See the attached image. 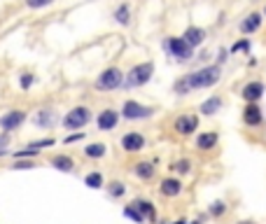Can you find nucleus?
<instances>
[{"label":"nucleus","instance_id":"4c0bfd02","mask_svg":"<svg viewBox=\"0 0 266 224\" xmlns=\"http://www.w3.org/2000/svg\"><path fill=\"white\" fill-rule=\"evenodd\" d=\"M189 219H185V217H180V219H175V222H166V224H187Z\"/></svg>","mask_w":266,"mask_h":224},{"label":"nucleus","instance_id":"72a5a7b5","mask_svg":"<svg viewBox=\"0 0 266 224\" xmlns=\"http://www.w3.org/2000/svg\"><path fill=\"white\" fill-rule=\"evenodd\" d=\"M54 145V138H42V140H35V143H30L28 147H33V150H42V147H52Z\"/></svg>","mask_w":266,"mask_h":224},{"label":"nucleus","instance_id":"423d86ee","mask_svg":"<svg viewBox=\"0 0 266 224\" xmlns=\"http://www.w3.org/2000/svg\"><path fill=\"white\" fill-rule=\"evenodd\" d=\"M201 126V115L199 112H182L173 119V131H175L180 138H189V136L199 133Z\"/></svg>","mask_w":266,"mask_h":224},{"label":"nucleus","instance_id":"473e14b6","mask_svg":"<svg viewBox=\"0 0 266 224\" xmlns=\"http://www.w3.org/2000/svg\"><path fill=\"white\" fill-rule=\"evenodd\" d=\"M7 147H10V133L3 131V133H0V157H5L7 154Z\"/></svg>","mask_w":266,"mask_h":224},{"label":"nucleus","instance_id":"dca6fc26","mask_svg":"<svg viewBox=\"0 0 266 224\" xmlns=\"http://www.w3.org/2000/svg\"><path fill=\"white\" fill-rule=\"evenodd\" d=\"M219 143V133L217 131H199V133L194 136V145L199 152H210L215 150Z\"/></svg>","mask_w":266,"mask_h":224},{"label":"nucleus","instance_id":"f3484780","mask_svg":"<svg viewBox=\"0 0 266 224\" xmlns=\"http://www.w3.org/2000/svg\"><path fill=\"white\" fill-rule=\"evenodd\" d=\"M24 121H26V112H24V110H10V112H5V115L0 117V128L10 133V131H17Z\"/></svg>","mask_w":266,"mask_h":224},{"label":"nucleus","instance_id":"9d476101","mask_svg":"<svg viewBox=\"0 0 266 224\" xmlns=\"http://www.w3.org/2000/svg\"><path fill=\"white\" fill-rule=\"evenodd\" d=\"M121 150L126 152V154H138V152L145 150L147 145V138L145 133H140V131H128V133L121 136Z\"/></svg>","mask_w":266,"mask_h":224},{"label":"nucleus","instance_id":"ea45409f","mask_svg":"<svg viewBox=\"0 0 266 224\" xmlns=\"http://www.w3.org/2000/svg\"><path fill=\"white\" fill-rule=\"evenodd\" d=\"M187 224H203L201 219H192V222H187Z\"/></svg>","mask_w":266,"mask_h":224},{"label":"nucleus","instance_id":"6e6552de","mask_svg":"<svg viewBox=\"0 0 266 224\" xmlns=\"http://www.w3.org/2000/svg\"><path fill=\"white\" fill-rule=\"evenodd\" d=\"M266 94V84L261 79H248L245 84L241 86L238 96L243 98V103H259Z\"/></svg>","mask_w":266,"mask_h":224},{"label":"nucleus","instance_id":"f257e3e1","mask_svg":"<svg viewBox=\"0 0 266 224\" xmlns=\"http://www.w3.org/2000/svg\"><path fill=\"white\" fill-rule=\"evenodd\" d=\"M222 66H217L215 61L206 63V66H199L189 70V73L180 75V77L173 79V84H170V94L178 98H185L194 91H203V89H212V86H217L222 82Z\"/></svg>","mask_w":266,"mask_h":224},{"label":"nucleus","instance_id":"9b49d317","mask_svg":"<svg viewBox=\"0 0 266 224\" xmlns=\"http://www.w3.org/2000/svg\"><path fill=\"white\" fill-rule=\"evenodd\" d=\"M119 121H121V115H119V110L115 108H103L101 112L96 115V126L98 131H115L117 126H119Z\"/></svg>","mask_w":266,"mask_h":224},{"label":"nucleus","instance_id":"a19ab883","mask_svg":"<svg viewBox=\"0 0 266 224\" xmlns=\"http://www.w3.org/2000/svg\"><path fill=\"white\" fill-rule=\"evenodd\" d=\"M261 14H264V17H266V5H264V10H261Z\"/></svg>","mask_w":266,"mask_h":224},{"label":"nucleus","instance_id":"a878e982","mask_svg":"<svg viewBox=\"0 0 266 224\" xmlns=\"http://www.w3.org/2000/svg\"><path fill=\"white\" fill-rule=\"evenodd\" d=\"M84 185L89 189H103L105 187V177L101 170H91V173H86L84 175Z\"/></svg>","mask_w":266,"mask_h":224},{"label":"nucleus","instance_id":"a211bd4d","mask_svg":"<svg viewBox=\"0 0 266 224\" xmlns=\"http://www.w3.org/2000/svg\"><path fill=\"white\" fill-rule=\"evenodd\" d=\"M133 175L143 182L154 180V175H157V161H138L133 166Z\"/></svg>","mask_w":266,"mask_h":224},{"label":"nucleus","instance_id":"6ab92c4d","mask_svg":"<svg viewBox=\"0 0 266 224\" xmlns=\"http://www.w3.org/2000/svg\"><path fill=\"white\" fill-rule=\"evenodd\" d=\"M112 19H115V24L121 26V28H126L131 26V19H133V10L128 3H119V5L112 10Z\"/></svg>","mask_w":266,"mask_h":224},{"label":"nucleus","instance_id":"f704fd0d","mask_svg":"<svg viewBox=\"0 0 266 224\" xmlns=\"http://www.w3.org/2000/svg\"><path fill=\"white\" fill-rule=\"evenodd\" d=\"M14 170H30V168H35V161H14V166H12Z\"/></svg>","mask_w":266,"mask_h":224},{"label":"nucleus","instance_id":"aec40b11","mask_svg":"<svg viewBox=\"0 0 266 224\" xmlns=\"http://www.w3.org/2000/svg\"><path fill=\"white\" fill-rule=\"evenodd\" d=\"M131 203L143 212L145 222H157V206H154L150 199H136V201H131Z\"/></svg>","mask_w":266,"mask_h":224},{"label":"nucleus","instance_id":"c756f323","mask_svg":"<svg viewBox=\"0 0 266 224\" xmlns=\"http://www.w3.org/2000/svg\"><path fill=\"white\" fill-rule=\"evenodd\" d=\"M19 84H21V89H24V91H28L30 86L35 84V75H33V73H24L21 77H19Z\"/></svg>","mask_w":266,"mask_h":224},{"label":"nucleus","instance_id":"393cba45","mask_svg":"<svg viewBox=\"0 0 266 224\" xmlns=\"http://www.w3.org/2000/svg\"><path fill=\"white\" fill-rule=\"evenodd\" d=\"M250 49H252V40L243 35V37H238L236 42L229 47V54L231 56H236V54H248L250 56Z\"/></svg>","mask_w":266,"mask_h":224},{"label":"nucleus","instance_id":"5701e85b","mask_svg":"<svg viewBox=\"0 0 266 224\" xmlns=\"http://www.w3.org/2000/svg\"><path fill=\"white\" fill-rule=\"evenodd\" d=\"M168 168L173 170V175H189L194 164H192V159H175V161H170Z\"/></svg>","mask_w":266,"mask_h":224},{"label":"nucleus","instance_id":"f03ea898","mask_svg":"<svg viewBox=\"0 0 266 224\" xmlns=\"http://www.w3.org/2000/svg\"><path fill=\"white\" fill-rule=\"evenodd\" d=\"M161 49H163V54L168 56L170 63H175V66L194 63V56H196V49L182 35H166L161 40Z\"/></svg>","mask_w":266,"mask_h":224},{"label":"nucleus","instance_id":"7c9ffc66","mask_svg":"<svg viewBox=\"0 0 266 224\" xmlns=\"http://www.w3.org/2000/svg\"><path fill=\"white\" fill-rule=\"evenodd\" d=\"M229 47H219L217 49V54H215V63H217V66H224V63H227V61H229Z\"/></svg>","mask_w":266,"mask_h":224},{"label":"nucleus","instance_id":"ddd939ff","mask_svg":"<svg viewBox=\"0 0 266 224\" xmlns=\"http://www.w3.org/2000/svg\"><path fill=\"white\" fill-rule=\"evenodd\" d=\"M224 110V98L219 94H210L208 98H203L199 105V115L201 117H215Z\"/></svg>","mask_w":266,"mask_h":224},{"label":"nucleus","instance_id":"20e7f679","mask_svg":"<svg viewBox=\"0 0 266 224\" xmlns=\"http://www.w3.org/2000/svg\"><path fill=\"white\" fill-rule=\"evenodd\" d=\"M119 115L124 121H147L157 115V108L147 103H140L136 98H126L119 108Z\"/></svg>","mask_w":266,"mask_h":224},{"label":"nucleus","instance_id":"58836bf2","mask_svg":"<svg viewBox=\"0 0 266 224\" xmlns=\"http://www.w3.org/2000/svg\"><path fill=\"white\" fill-rule=\"evenodd\" d=\"M238 224H254L252 219H243V222H238Z\"/></svg>","mask_w":266,"mask_h":224},{"label":"nucleus","instance_id":"4be33fe9","mask_svg":"<svg viewBox=\"0 0 266 224\" xmlns=\"http://www.w3.org/2000/svg\"><path fill=\"white\" fill-rule=\"evenodd\" d=\"M49 164H52V168L61 170V173H73L75 170V161L68 154H54V157L49 159Z\"/></svg>","mask_w":266,"mask_h":224},{"label":"nucleus","instance_id":"f8f14e48","mask_svg":"<svg viewBox=\"0 0 266 224\" xmlns=\"http://www.w3.org/2000/svg\"><path fill=\"white\" fill-rule=\"evenodd\" d=\"M261 26H264V14L261 12H250L238 21V33L245 35V37H250V35H254V33H259Z\"/></svg>","mask_w":266,"mask_h":224},{"label":"nucleus","instance_id":"0eeeda50","mask_svg":"<svg viewBox=\"0 0 266 224\" xmlns=\"http://www.w3.org/2000/svg\"><path fill=\"white\" fill-rule=\"evenodd\" d=\"M91 121V110L86 105H75L66 112V117L61 119L63 128L66 131H79V128H84L86 124Z\"/></svg>","mask_w":266,"mask_h":224},{"label":"nucleus","instance_id":"cd10ccee","mask_svg":"<svg viewBox=\"0 0 266 224\" xmlns=\"http://www.w3.org/2000/svg\"><path fill=\"white\" fill-rule=\"evenodd\" d=\"M124 217L126 219H131V222H136V224H145V217H143V212L138 210V208L133 206V203H128V206H124Z\"/></svg>","mask_w":266,"mask_h":224},{"label":"nucleus","instance_id":"b1692460","mask_svg":"<svg viewBox=\"0 0 266 224\" xmlns=\"http://www.w3.org/2000/svg\"><path fill=\"white\" fill-rule=\"evenodd\" d=\"M108 154V145L105 143H89L84 147V157L86 159H103Z\"/></svg>","mask_w":266,"mask_h":224},{"label":"nucleus","instance_id":"2f4dec72","mask_svg":"<svg viewBox=\"0 0 266 224\" xmlns=\"http://www.w3.org/2000/svg\"><path fill=\"white\" fill-rule=\"evenodd\" d=\"M54 0H26V7L30 10H42V7H49Z\"/></svg>","mask_w":266,"mask_h":224},{"label":"nucleus","instance_id":"e433bc0d","mask_svg":"<svg viewBox=\"0 0 266 224\" xmlns=\"http://www.w3.org/2000/svg\"><path fill=\"white\" fill-rule=\"evenodd\" d=\"M82 138H84V131H77V133L66 136V138H63V143H66V145H70V143H77V140H82Z\"/></svg>","mask_w":266,"mask_h":224},{"label":"nucleus","instance_id":"7ed1b4c3","mask_svg":"<svg viewBox=\"0 0 266 224\" xmlns=\"http://www.w3.org/2000/svg\"><path fill=\"white\" fill-rule=\"evenodd\" d=\"M154 73H157L154 61H138V63H133L126 73H124V89L126 91L143 89V86H147L152 82Z\"/></svg>","mask_w":266,"mask_h":224},{"label":"nucleus","instance_id":"c9c22d12","mask_svg":"<svg viewBox=\"0 0 266 224\" xmlns=\"http://www.w3.org/2000/svg\"><path fill=\"white\" fill-rule=\"evenodd\" d=\"M37 154H40V150H33V147H26V150L17 152V154H14V159H21V157H37Z\"/></svg>","mask_w":266,"mask_h":224},{"label":"nucleus","instance_id":"412c9836","mask_svg":"<svg viewBox=\"0 0 266 224\" xmlns=\"http://www.w3.org/2000/svg\"><path fill=\"white\" fill-rule=\"evenodd\" d=\"M59 117H56V110L54 108H42L40 112L35 115V124L42 128H54Z\"/></svg>","mask_w":266,"mask_h":224},{"label":"nucleus","instance_id":"4468645a","mask_svg":"<svg viewBox=\"0 0 266 224\" xmlns=\"http://www.w3.org/2000/svg\"><path fill=\"white\" fill-rule=\"evenodd\" d=\"M182 189H185V185H182V180L175 175H168L159 182V194L166 196V199H178V196L182 194Z\"/></svg>","mask_w":266,"mask_h":224},{"label":"nucleus","instance_id":"39448f33","mask_svg":"<svg viewBox=\"0 0 266 224\" xmlns=\"http://www.w3.org/2000/svg\"><path fill=\"white\" fill-rule=\"evenodd\" d=\"M94 89L103 91V94L124 89V70L117 66H110V68H105V70H101V73L96 75V79H94Z\"/></svg>","mask_w":266,"mask_h":224},{"label":"nucleus","instance_id":"1a4fd4ad","mask_svg":"<svg viewBox=\"0 0 266 224\" xmlns=\"http://www.w3.org/2000/svg\"><path fill=\"white\" fill-rule=\"evenodd\" d=\"M241 121L248 128H259L264 124V110L259 103H245L241 110Z\"/></svg>","mask_w":266,"mask_h":224},{"label":"nucleus","instance_id":"2eb2a0df","mask_svg":"<svg viewBox=\"0 0 266 224\" xmlns=\"http://www.w3.org/2000/svg\"><path fill=\"white\" fill-rule=\"evenodd\" d=\"M182 37H185L194 49H201L208 40V30L203 28V26H194L192 24V26H187V28L182 30Z\"/></svg>","mask_w":266,"mask_h":224},{"label":"nucleus","instance_id":"bb28decb","mask_svg":"<svg viewBox=\"0 0 266 224\" xmlns=\"http://www.w3.org/2000/svg\"><path fill=\"white\" fill-rule=\"evenodd\" d=\"M108 189V196L110 199H121V196H126V185L121 180H112L110 185H105Z\"/></svg>","mask_w":266,"mask_h":224},{"label":"nucleus","instance_id":"c85d7f7f","mask_svg":"<svg viewBox=\"0 0 266 224\" xmlns=\"http://www.w3.org/2000/svg\"><path fill=\"white\" fill-rule=\"evenodd\" d=\"M208 215H210L212 219H219V217H224V215H227V203H224L222 199L212 201V203H210V208H208Z\"/></svg>","mask_w":266,"mask_h":224}]
</instances>
